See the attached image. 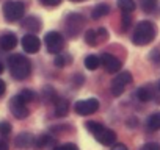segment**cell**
<instances>
[{
	"label": "cell",
	"instance_id": "44dd1931",
	"mask_svg": "<svg viewBox=\"0 0 160 150\" xmlns=\"http://www.w3.org/2000/svg\"><path fill=\"white\" fill-rule=\"evenodd\" d=\"M118 7L122 13H132L135 10V2L133 0H118Z\"/></svg>",
	"mask_w": 160,
	"mask_h": 150
},
{
	"label": "cell",
	"instance_id": "603a6c76",
	"mask_svg": "<svg viewBox=\"0 0 160 150\" xmlns=\"http://www.w3.org/2000/svg\"><path fill=\"white\" fill-rule=\"evenodd\" d=\"M52 138L49 136V134H42V136H39L36 141H35V145L38 147V148H42V147H46V145H49V144H52Z\"/></svg>",
	"mask_w": 160,
	"mask_h": 150
},
{
	"label": "cell",
	"instance_id": "836d02e7",
	"mask_svg": "<svg viewBox=\"0 0 160 150\" xmlns=\"http://www.w3.org/2000/svg\"><path fill=\"white\" fill-rule=\"evenodd\" d=\"M0 150H8V144L2 139H0Z\"/></svg>",
	"mask_w": 160,
	"mask_h": 150
},
{
	"label": "cell",
	"instance_id": "d6986e66",
	"mask_svg": "<svg viewBox=\"0 0 160 150\" xmlns=\"http://www.w3.org/2000/svg\"><path fill=\"white\" fill-rule=\"evenodd\" d=\"M146 128H149L151 131H157L160 130V113H154L148 117L146 120Z\"/></svg>",
	"mask_w": 160,
	"mask_h": 150
},
{
	"label": "cell",
	"instance_id": "d4e9b609",
	"mask_svg": "<svg viewBox=\"0 0 160 150\" xmlns=\"http://www.w3.org/2000/svg\"><path fill=\"white\" fill-rule=\"evenodd\" d=\"M27 103L28 102H32V100H35V91H32V89H22V92L19 94Z\"/></svg>",
	"mask_w": 160,
	"mask_h": 150
},
{
	"label": "cell",
	"instance_id": "4fadbf2b",
	"mask_svg": "<svg viewBox=\"0 0 160 150\" xmlns=\"http://www.w3.org/2000/svg\"><path fill=\"white\" fill-rule=\"evenodd\" d=\"M16 45H18V38H16L14 33H5V35L0 36V49H2V50L10 52Z\"/></svg>",
	"mask_w": 160,
	"mask_h": 150
},
{
	"label": "cell",
	"instance_id": "f1b7e54d",
	"mask_svg": "<svg viewBox=\"0 0 160 150\" xmlns=\"http://www.w3.org/2000/svg\"><path fill=\"white\" fill-rule=\"evenodd\" d=\"M53 150H78V147L75 144H61V145H57Z\"/></svg>",
	"mask_w": 160,
	"mask_h": 150
},
{
	"label": "cell",
	"instance_id": "4dcf8cb0",
	"mask_svg": "<svg viewBox=\"0 0 160 150\" xmlns=\"http://www.w3.org/2000/svg\"><path fill=\"white\" fill-rule=\"evenodd\" d=\"M39 2L44 5V7H58L61 3V0H39Z\"/></svg>",
	"mask_w": 160,
	"mask_h": 150
},
{
	"label": "cell",
	"instance_id": "f546056e",
	"mask_svg": "<svg viewBox=\"0 0 160 150\" xmlns=\"http://www.w3.org/2000/svg\"><path fill=\"white\" fill-rule=\"evenodd\" d=\"M140 150H160V144H157V142H148Z\"/></svg>",
	"mask_w": 160,
	"mask_h": 150
},
{
	"label": "cell",
	"instance_id": "74e56055",
	"mask_svg": "<svg viewBox=\"0 0 160 150\" xmlns=\"http://www.w3.org/2000/svg\"><path fill=\"white\" fill-rule=\"evenodd\" d=\"M158 89H160V82H158Z\"/></svg>",
	"mask_w": 160,
	"mask_h": 150
},
{
	"label": "cell",
	"instance_id": "d6a6232c",
	"mask_svg": "<svg viewBox=\"0 0 160 150\" xmlns=\"http://www.w3.org/2000/svg\"><path fill=\"white\" fill-rule=\"evenodd\" d=\"M5 91H7V85H5L3 80H0V96H3Z\"/></svg>",
	"mask_w": 160,
	"mask_h": 150
},
{
	"label": "cell",
	"instance_id": "9a60e30c",
	"mask_svg": "<svg viewBox=\"0 0 160 150\" xmlns=\"http://www.w3.org/2000/svg\"><path fill=\"white\" fill-rule=\"evenodd\" d=\"M41 21L36 17V16H28V17H25L24 21H22V27L25 28V30H28V31H39L41 30Z\"/></svg>",
	"mask_w": 160,
	"mask_h": 150
},
{
	"label": "cell",
	"instance_id": "5bb4252c",
	"mask_svg": "<svg viewBox=\"0 0 160 150\" xmlns=\"http://www.w3.org/2000/svg\"><path fill=\"white\" fill-rule=\"evenodd\" d=\"M35 141L36 139H35V136L32 133H21V134L16 136L14 144H16L18 148H28V147H32L35 144Z\"/></svg>",
	"mask_w": 160,
	"mask_h": 150
},
{
	"label": "cell",
	"instance_id": "ac0fdd59",
	"mask_svg": "<svg viewBox=\"0 0 160 150\" xmlns=\"http://www.w3.org/2000/svg\"><path fill=\"white\" fill-rule=\"evenodd\" d=\"M110 13V7L107 3H99L98 7L93 8V13H91V17L93 19H101L104 16H107Z\"/></svg>",
	"mask_w": 160,
	"mask_h": 150
},
{
	"label": "cell",
	"instance_id": "83f0119b",
	"mask_svg": "<svg viewBox=\"0 0 160 150\" xmlns=\"http://www.w3.org/2000/svg\"><path fill=\"white\" fill-rule=\"evenodd\" d=\"M66 63H68V58H64L61 53H58V55L55 56V66H57V67H64Z\"/></svg>",
	"mask_w": 160,
	"mask_h": 150
},
{
	"label": "cell",
	"instance_id": "e575fe53",
	"mask_svg": "<svg viewBox=\"0 0 160 150\" xmlns=\"http://www.w3.org/2000/svg\"><path fill=\"white\" fill-rule=\"evenodd\" d=\"M152 58H154V61H157V63L160 61V56L157 55V50H154V52H152Z\"/></svg>",
	"mask_w": 160,
	"mask_h": 150
},
{
	"label": "cell",
	"instance_id": "8992f818",
	"mask_svg": "<svg viewBox=\"0 0 160 150\" xmlns=\"http://www.w3.org/2000/svg\"><path fill=\"white\" fill-rule=\"evenodd\" d=\"M44 44H46L47 52L53 53V55H58L64 49V39L58 31H49L44 36Z\"/></svg>",
	"mask_w": 160,
	"mask_h": 150
},
{
	"label": "cell",
	"instance_id": "8fae6325",
	"mask_svg": "<svg viewBox=\"0 0 160 150\" xmlns=\"http://www.w3.org/2000/svg\"><path fill=\"white\" fill-rule=\"evenodd\" d=\"M101 64L105 67V70L108 72V73H115V72H119V69H121V61L116 58V56H113L112 53H102V56H101Z\"/></svg>",
	"mask_w": 160,
	"mask_h": 150
},
{
	"label": "cell",
	"instance_id": "6da1fadb",
	"mask_svg": "<svg viewBox=\"0 0 160 150\" xmlns=\"http://www.w3.org/2000/svg\"><path fill=\"white\" fill-rule=\"evenodd\" d=\"M8 66H10V72L13 75V78L16 80H25L32 73V63L24 55H19V53L11 55L8 58Z\"/></svg>",
	"mask_w": 160,
	"mask_h": 150
},
{
	"label": "cell",
	"instance_id": "7c38bea8",
	"mask_svg": "<svg viewBox=\"0 0 160 150\" xmlns=\"http://www.w3.org/2000/svg\"><path fill=\"white\" fill-rule=\"evenodd\" d=\"M41 47V41L38 39V36L28 33L22 38V49L27 52V53H36Z\"/></svg>",
	"mask_w": 160,
	"mask_h": 150
},
{
	"label": "cell",
	"instance_id": "3957f363",
	"mask_svg": "<svg viewBox=\"0 0 160 150\" xmlns=\"http://www.w3.org/2000/svg\"><path fill=\"white\" fill-rule=\"evenodd\" d=\"M87 128H88V131L96 138V141L101 142L102 145H112V144H115V141H116V133H115L113 130L104 127V125L99 124V122L90 120V122H87Z\"/></svg>",
	"mask_w": 160,
	"mask_h": 150
},
{
	"label": "cell",
	"instance_id": "277c9868",
	"mask_svg": "<svg viewBox=\"0 0 160 150\" xmlns=\"http://www.w3.org/2000/svg\"><path fill=\"white\" fill-rule=\"evenodd\" d=\"M66 31L71 38H77L80 33H82L83 27H85V19L82 14H78V13H72L66 17Z\"/></svg>",
	"mask_w": 160,
	"mask_h": 150
},
{
	"label": "cell",
	"instance_id": "e0dca14e",
	"mask_svg": "<svg viewBox=\"0 0 160 150\" xmlns=\"http://www.w3.org/2000/svg\"><path fill=\"white\" fill-rule=\"evenodd\" d=\"M137 97H138V100H141V102H148V100H151V99L154 97L152 86L148 85V86H141V88H138V91H137Z\"/></svg>",
	"mask_w": 160,
	"mask_h": 150
},
{
	"label": "cell",
	"instance_id": "1f68e13d",
	"mask_svg": "<svg viewBox=\"0 0 160 150\" xmlns=\"http://www.w3.org/2000/svg\"><path fill=\"white\" fill-rule=\"evenodd\" d=\"M112 150H127V145H124V144L119 142V144H115Z\"/></svg>",
	"mask_w": 160,
	"mask_h": 150
},
{
	"label": "cell",
	"instance_id": "ba28073f",
	"mask_svg": "<svg viewBox=\"0 0 160 150\" xmlns=\"http://www.w3.org/2000/svg\"><path fill=\"white\" fill-rule=\"evenodd\" d=\"M10 111L16 119H25L28 116V108H27V102L18 94L10 100Z\"/></svg>",
	"mask_w": 160,
	"mask_h": 150
},
{
	"label": "cell",
	"instance_id": "ffe728a7",
	"mask_svg": "<svg viewBox=\"0 0 160 150\" xmlns=\"http://www.w3.org/2000/svg\"><path fill=\"white\" fill-rule=\"evenodd\" d=\"M85 66H87L88 70H96L101 66V58L96 56V55H88L85 58Z\"/></svg>",
	"mask_w": 160,
	"mask_h": 150
},
{
	"label": "cell",
	"instance_id": "4316f807",
	"mask_svg": "<svg viewBox=\"0 0 160 150\" xmlns=\"http://www.w3.org/2000/svg\"><path fill=\"white\" fill-rule=\"evenodd\" d=\"M129 27H130V16H129V13H122V22H121L122 31H126Z\"/></svg>",
	"mask_w": 160,
	"mask_h": 150
},
{
	"label": "cell",
	"instance_id": "52a82bcc",
	"mask_svg": "<svg viewBox=\"0 0 160 150\" xmlns=\"http://www.w3.org/2000/svg\"><path fill=\"white\" fill-rule=\"evenodd\" d=\"M130 83H132V73L127 72V70L119 72L116 77L113 78V82H112V94L115 97H119L124 92L126 86L130 85Z\"/></svg>",
	"mask_w": 160,
	"mask_h": 150
},
{
	"label": "cell",
	"instance_id": "5b68a950",
	"mask_svg": "<svg viewBox=\"0 0 160 150\" xmlns=\"http://www.w3.org/2000/svg\"><path fill=\"white\" fill-rule=\"evenodd\" d=\"M25 13V5L22 2H7L3 7V16L8 22H16L22 19Z\"/></svg>",
	"mask_w": 160,
	"mask_h": 150
},
{
	"label": "cell",
	"instance_id": "30bf717a",
	"mask_svg": "<svg viewBox=\"0 0 160 150\" xmlns=\"http://www.w3.org/2000/svg\"><path fill=\"white\" fill-rule=\"evenodd\" d=\"M107 38H108V33H107V30H105V28L88 30V31L85 33V41H87V44H88V45H91V47L98 45L99 42H104Z\"/></svg>",
	"mask_w": 160,
	"mask_h": 150
},
{
	"label": "cell",
	"instance_id": "2e32d148",
	"mask_svg": "<svg viewBox=\"0 0 160 150\" xmlns=\"http://www.w3.org/2000/svg\"><path fill=\"white\" fill-rule=\"evenodd\" d=\"M69 113V102L66 99H58L55 102V116L63 117Z\"/></svg>",
	"mask_w": 160,
	"mask_h": 150
},
{
	"label": "cell",
	"instance_id": "d590c367",
	"mask_svg": "<svg viewBox=\"0 0 160 150\" xmlns=\"http://www.w3.org/2000/svg\"><path fill=\"white\" fill-rule=\"evenodd\" d=\"M3 69H5V67H3V63H2V61H0V73H2V72H3Z\"/></svg>",
	"mask_w": 160,
	"mask_h": 150
},
{
	"label": "cell",
	"instance_id": "9c48e42d",
	"mask_svg": "<svg viewBox=\"0 0 160 150\" xmlns=\"http://www.w3.org/2000/svg\"><path fill=\"white\" fill-rule=\"evenodd\" d=\"M74 110L77 114L80 116H88V114H94L99 110V102L98 99H87V100H78L74 105Z\"/></svg>",
	"mask_w": 160,
	"mask_h": 150
},
{
	"label": "cell",
	"instance_id": "484cf974",
	"mask_svg": "<svg viewBox=\"0 0 160 150\" xmlns=\"http://www.w3.org/2000/svg\"><path fill=\"white\" fill-rule=\"evenodd\" d=\"M11 133V124L3 120V122H0V134L2 136H8Z\"/></svg>",
	"mask_w": 160,
	"mask_h": 150
},
{
	"label": "cell",
	"instance_id": "7a4b0ae2",
	"mask_svg": "<svg viewBox=\"0 0 160 150\" xmlns=\"http://www.w3.org/2000/svg\"><path fill=\"white\" fill-rule=\"evenodd\" d=\"M157 35V28L151 21H141L137 24L133 36H132V42L135 45H148L149 42L154 41Z\"/></svg>",
	"mask_w": 160,
	"mask_h": 150
},
{
	"label": "cell",
	"instance_id": "cb8c5ba5",
	"mask_svg": "<svg viewBox=\"0 0 160 150\" xmlns=\"http://www.w3.org/2000/svg\"><path fill=\"white\" fill-rule=\"evenodd\" d=\"M42 94H44V99L46 100H52V102H57L58 100V97H57V94H55V91H53L52 86H46L42 89Z\"/></svg>",
	"mask_w": 160,
	"mask_h": 150
},
{
	"label": "cell",
	"instance_id": "7402d4cb",
	"mask_svg": "<svg viewBox=\"0 0 160 150\" xmlns=\"http://www.w3.org/2000/svg\"><path fill=\"white\" fill-rule=\"evenodd\" d=\"M157 3H158V0H140V5L144 13H152L157 8Z\"/></svg>",
	"mask_w": 160,
	"mask_h": 150
},
{
	"label": "cell",
	"instance_id": "8d00e7d4",
	"mask_svg": "<svg viewBox=\"0 0 160 150\" xmlns=\"http://www.w3.org/2000/svg\"><path fill=\"white\" fill-rule=\"evenodd\" d=\"M71 2H82V0H71Z\"/></svg>",
	"mask_w": 160,
	"mask_h": 150
}]
</instances>
